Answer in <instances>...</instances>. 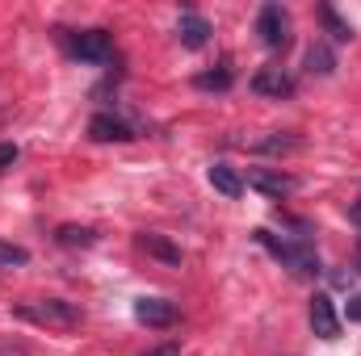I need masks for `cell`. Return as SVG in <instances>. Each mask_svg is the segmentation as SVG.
Listing matches in <instances>:
<instances>
[{
    "label": "cell",
    "instance_id": "4",
    "mask_svg": "<svg viewBox=\"0 0 361 356\" xmlns=\"http://www.w3.org/2000/svg\"><path fill=\"white\" fill-rule=\"evenodd\" d=\"M135 319L143 327H173L180 319V310H177V302H169V298H139L135 302Z\"/></svg>",
    "mask_w": 361,
    "mask_h": 356
},
{
    "label": "cell",
    "instance_id": "6",
    "mask_svg": "<svg viewBox=\"0 0 361 356\" xmlns=\"http://www.w3.org/2000/svg\"><path fill=\"white\" fill-rule=\"evenodd\" d=\"M248 189H257V193H265V197H290V193L298 189V180L286 177V172H277V168H252V172H248Z\"/></svg>",
    "mask_w": 361,
    "mask_h": 356
},
{
    "label": "cell",
    "instance_id": "1",
    "mask_svg": "<svg viewBox=\"0 0 361 356\" xmlns=\"http://www.w3.org/2000/svg\"><path fill=\"white\" fill-rule=\"evenodd\" d=\"M257 243L261 248H269L273 260H281V265L290 268V272H298V276H315L319 272V256L307 248V243H290V239H277L273 231H257Z\"/></svg>",
    "mask_w": 361,
    "mask_h": 356
},
{
    "label": "cell",
    "instance_id": "3",
    "mask_svg": "<svg viewBox=\"0 0 361 356\" xmlns=\"http://www.w3.org/2000/svg\"><path fill=\"white\" fill-rule=\"evenodd\" d=\"M72 55L85 63H105L114 55V38L105 30H80V34H72Z\"/></svg>",
    "mask_w": 361,
    "mask_h": 356
},
{
    "label": "cell",
    "instance_id": "19",
    "mask_svg": "<svg viewBox=\"0 0 361 356\" xmlns=\"http://www.w3.org/2000/svg\"><path fill=\"white\" fill-rule=\"evenodd\" d=\"M13 164H17V147H13V143H0V172L13 168Z\"/></svg>",
    "mask_w": 361,
    "mask_h": 356
},
{
    "label": "cell",
    "instance_id": "21",
    "mask_svg": "<svg viewBox=\"0 0 361 356\" xmlns=\"http://www.w3.org/2000/svg\"><path fill=\"white\" fill-rule=\"evenodd\" d=\"M349 319H353V323H361V298H353V302H349Z\"/></svg>",
    "mask_w": 361,
    "mask_h": 356
},
{
    "label": "cell",
    "instance_id": "22",
    "mask_svg": "<svg viewBox=\"0 0 361 356\" xmlns=\"http://www.w3.org/2000/svg\"><path fill=\"white\" fill-rule=\"evenodd\" d=\"M349 218H353V222H361V201H353V210H349Z\"/></svg>",
    "mask_w": 361,
    "mask_h": 356
},
{
    "label": "cell",
    "instance_id": "18",
    "mask_svg": "<svg viewBox=\"0 0 361 356\" xmlns=\"http://www.w3.org/2000/svg\"><path fill=\"white\" fill-rule=\"evenodd\" d=\"M257 147H261V151H294V147H298V139H261Z\"/></svg>",
    "mask_w": 361,
    "mask_h": 356
},
{
    "label": "cell",
    "instance_id": "5",
    "mask_svg": "<svg viewBox=\"0 0 361 356\" xmlns=\"http://www.w3.org/2000/svg\"><path fill=\"white\" fill-rule=\"evenodd\" d=\"M257 34H261V42H265L269 51H281V46L290 42V34H286V13H281L277 4H265V8H261V17H257Z\"/></svg>",
    "mask_w": 361,
    "mask_h": 356
},
{
    "label": "cell",
    "instance_id": "23",
    "mask_svg": "<svg viewBox=\"0 0 361 356\" xmlns=\"http://www.w3.org/2000/svg\"><path fill=\"white\" fill-rule=\"evenodd\" d=\"M357 272H361V243H357Z\"/></svg>",
    "mask_w": 361,
    "mask_h": 356
},
{
    "label": "cell",
    "instance_id": "13",
    "mask_svg": "<svg viewBox=\"0 0 361 356\" xmlns=\"http://www.w3.org/2000/svg\"><path fill=\"white\" fill-rule=\"evenodd\" d=\"M307 72H311V76H332V72H336V55H332V46L315 42V46L307 51Z\"/></svg>",
    "mask_w": 361,
    "mask_h": 356
},
{
    "label": "cell",
    "instance_id": "12",
    "mask_svg": "<svg viewBox=\"0 0 361 356\" xmlns=\"http://www.w3.org/2000/svg\"><path fill=\"white\" fill-rule=\"evenodd\" d=\"M139 248H143L147 256L164 260V265H180V248H173L164 235H152V231H143V235H139Z\"/></svg>",
    "mask_w": 361,
    "mask_h": 356
},
{
    "label": "cell",
    "instance_id": "9",
    "mask_svg": "<svg viewBox=\"0 0 361 356\" xmlns=\"http://www.w3.org/2000/svg\"><path fill=\"white\" fill-rule=\"evenodd\" d=\"M177 34H180V42H185L189 51H197V46H206V42H210V21H206L202 13L185 8V13H180V21H177Z\"/></svg>",
    "mask_w": 361,
    "mask_h": 356
},
{
    "label": "cell",
    "instance_id": "20",
    "mask_svg": "<svg viewBox=\"0 0 361 356\" xmlns=\"http://www.w3.org/2000/svg\"><path fill=\"white\" fill-rule=\"evenodd\" d=\"M147 356H180V348L177 344H164V348H152Z\"/></svg>",
    "mask_w": 361,
    "mask_h": 356
},
{
    "label": "cell",
    "instance_id": "8",
    "mask_svg": "<svg viewBox=\"0 0 361 356\" xmlns=\"http://www.w3.org/2000/svg\"><path fill=\"white\" fill-rule=\"evenodd\" d=\"M89 139L97 143H130L135 134H130V126L122 122V117H114V113H97L89 122Z\"/></svg>",
    "mask_w": 361,
    "mask_h": 356
},
{
    "label": "cell",
    "instance_id": "10",
    "mask_svg": "<svg viewBox=\"0 0 361 356\" xmlns=\"http://www.w3.org/2000/svg\"><path fill=\"white\" fill-rule=\"evenodd\" d=\"M252 92H261V96H277V101H281V96L294 92V80H290L281 68H265V72L252 76Z\"/></svg>",
    "mask_w": 361,
    "mask_h": 356
},
{
    "label": "cell",
    "instance_id": "2",
    "mask_svg": "<svg viewBox=\"0 0 361 356\" xmlns=\"http://www.w3.org/2000/svg\"><path fill=\"white\" fill-rule=\"evenodd\" d=\"M17 319L25 323H38V327H80V306L76 302H63V298H47V302H21L17 306Z\"/></svg>",
    "mask_w": 361,
    "mask_h": 356
},
{
    "label": "cell",
    "instance_id": "17",
    "mask_svg": "<svg viewBox=\"0 0 361 356\" xmlns=\"http://www.w3.org/2000/svg\"><path fill=\"white\" fill-rule=\"evenodd\" d=\"M25 260H30V252H25V248H17V243H4V239H0V268L25 265Z\"/></svg>",
    "mask_w": 361,
    "mask_h": 356
},
{
    "label": "cell",
    "instance_id": "15",
    "mask_svg": "<svg viewBox=\"0 0 361 356\" xmlns=\"http://www.w3.org/2000/svg\"><path fill=\"white\" fill-rule=\"evenodd\" d=\"M319 21L328 25V34H332L336 42H349V38H353V25H349V21H341L332 4H319Z\"/></svg>",
    "mask_w": 361,
    "mask_h": 356
},
{
    "label": "cell",
    "instance_id": "11",
    "mask_svg": "<svg viewBox=\"0 0 361 356\" xmlns=\"http://www.w3.org/2000/svg\"><path fill=\"white\" fill-rule=\"evenodd\" d=\"M210 184H214V193H223V197H240L244 193V180L235 168H227V164H210Z\"/></svg>",
    "mask_w": 361,
    "mask_h": 356
},
{
    "label": "cell",
    "instance_id": "16",
    "mask_svg": "<svg viewBox=\"0 0 361 356\" xmlns=\"http://www.w3.org/2000/svg\"><path fill=\"white\" fill-rule=\"evenodd\" d=\"M193 84H197V89H219V92L231 89V68L223 63V68H214V72H202V76H197Z\"/></svg>",
    "mask_w": 361,
    "mask_h": 356
},
{
    "label": "cell",
    "instance_id": "14",
    "mask_svg": "<svg viewBox=\"0 0 361 356\" xmlns=\"http://www.w3.org/2000/svg\"><path fill=\"white\" fill-rule=\"evenodd\" d=\"M55 239H59L63 248H89V243H97V231H92V227H72V222H68V227L55 231Z\"/></svg>",
    "mask_w": 361,
    "mask_h": 356
},
{
    "label": "cell",
    "instance_id": "7",
    "mask_svg": "<svg viewBox=\"0 0 361 356\" xmlns=\"http://www.w3.org/2000/svg\"><path fill=\"white\" fill-rule=\"evenodd\" d=\"M311 327H315L319 340H336L341 336V319H336V306H332L328 293H315L311 298Z\"/></svg>",
    "mask_w": 361,
    "mask_h": 356
}]
</instances>
